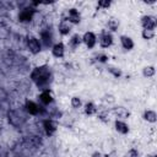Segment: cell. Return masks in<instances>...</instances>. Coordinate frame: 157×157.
<instances>
[{"instance_id":"cell-7","label":"cell","mask_w":157,"mask_h":157,"mask_svg":"<svg viewBox=\"0 0 157 157\" xmlns=\"http://www.w3.org/2000/svg\"><path fill=\"white\" fill-rule=\"evenodd\" d=\"M65 21H67L70 23H74V25H77L81 21V15H80V12L76 9H74V7L72 9H69L67 10V13H66Z\"/></svg>"},{"instance_id":"cell-18","label":"cell","mask_w":157,"mask_h":157,"mask_svg":"<svg viewBox=\"0 0 157 157\" xmlns=\"http://www.w3.org/2000/svg\"><path fill=\"white\" fill-rule=\"evenodd\" d=\"M81 42H82V37L80 36V34H74L71 38H70V42H69V44H70V47L71 48H77L80 44H81Z\"/></svg>"},{"instance_id":"cell-3","label":"cell","mask_w":157,"mask_h":157,"mask_svg":"<svg viewBox=\"0 0 157 157\" xmlns=\"http://www.w3.org/2000/svg\"><path fill=\"white\" fill-rule=\"evenodd\" d=\"M25 108H26L27 113H29L31 115H38V114H43V113L45 112L42 105L37 104V103L33 102V101H26Z\"/></svg>"},{"instance_id":"cell-19","label":"cell","mask_w":157,"mask_h":157,"mask_svg":"<svg viewBox=\"0 0 157 157\" xmlns=\"http://www.w3.org/2000/svg\"><path fill=\"white\" fill-rule=\"evenodd\" d=\"M85 113H86L87 115H93V114H96V113H97L96 105H94L92 102L86 103V104H85Z\"/></svg>"},{"instance_id":"cell-1","label":"cell","mask_w":157,"mask_h":157,"mask_svg":"<svg viewBox=\"0 0 157 157\" xmlns=\"http://www.w3.org/2000/svg\"><path fill=\"white\" fill-rule=\"evenodd\" d=\"M31 78L36 83L37 87H39L42 90H45V88H48V85L52 81V71L45 65L37 66L31 72Z\"/></svg>"},{"instance_id":"cell-25","label":"cell","mask_w":157,"mask_h":157,"mask_svg":"<svg viewBox=\"0 0 157 157\" xmlns=\"http://www.w3.org/2000/svg\"><path fill=\"white\" fill-rule=\"evenodd\" d=\"M108 70H109L110 74H113L114 77H120V76H121V71H120L118 67H109Z\"/></svg>"},{"instance_id":"cell-29","label":"cell","mask_w":157,"mask_h":157,"mask_svg":"<svg viewBox=\"0 0 157 157\" xmlns=\"http://www.w3.org/2000/svg\"><path fill=\"white\" fill-rule=\"evenodd\" d=\"M93 157H103V156L99 152H96V153H93Z\"/></svg>"},{"instance_id":"cell-4","label":"cell","mask_w":157,"mask_h":157,"mask_svg":"<svg viewBox=\"0 0 157 157\" xmlns=\"http://www.w3.org/2000/svg\"><path fill=\"white\" fill-rule=\"evenodd\" d=\"M141 26L144 29H150L155 31L156 28V18L151 15H145L141 17Z\"/></svg>"},{"instance_id":"cell-2","label":"cell","mask_w":157,"mask_h":157,"mask_svg":"<svg viewBox=\"0 0 157 157\" xmlns=\"http://www.w3.org/2000/svg\"><path fill=\"white\" fill-rule=\"evenodd\" d=\"M26 44H27L28 50H29L32 54H38V53H40V50H42L40 40H39L37 37H34V36H28L27 39H26Z\"/></svg>"},{"instance_id":"cell-20","label":"cell","mask_w":157,"mask_h":157,"mask_svg":"<svg viewBox=\"0 0 157 157\" xmlns=\"http://www.w3.org/2000/svg\"><path fill=\"white\" fill-rule=\"evenodd\" d=\"M155 72H156V70H155V66H152V65H148V66L144 67V70H142V74L145 77H152V76H155Z\"/></svg>"},{"instance_id":"cell-13","label":"cell","mask_w":157,"mask_h":157,"mask_svg":"<svg viewBox=\"0 0 157 157\" xmlns=\"http://www.w3.org/2000/svg\"><path fill=\"white\" fill-rule=\"evenodd\" d=\"M58 29H59V33L61 36H67L70 33V31H71V26H70V23L67 21L61 20V22L58 26Z\"/></svg>"},{"instance_id":"cell-9","label":"cell","mask_w":157,"mask_h":157,"mask_svg":"<svg viewBox=\"0 0 157 157\" xmlns=\"http://www.w3.org/2000/svg\"><path fill=\"white\" fill-rule=\"evenodd\" d=\"M98 40H99V45L102 48H108L113 44V36L109 32H102Z\"/></svg>"},{"instance_id":"cell-6","label":"cell","mask_w":157,"mask_h":157,"mask_svg":"<svg viewBox=\"0 0 157 157\" xmlns=\"http://www.w3.org/2000/svg\"><path fill=\"white\" fill-rule=\"evenodd\" d=\"M39 36H40V44H43L45 48L52 47V44H53V34H52L50 29L45 28V29L40 31Z\"/></svg>"},{"instance_id":"cell-21","label":"cell","mask_w":157,"mask_h":157,"mask_svg":"<svg viewBox=\"0 0 157 157\" xmlns=\"http://www.w3.org/2000/svg\"><path fill=\"white\" fill-rule=\"evenodd\" d=\"M107 26H108V29H110V31L114 32V31H117L118 27H119V21L115 20V18H110V20H108Z\"/></svg>"},{"instance_id":"cell-10","label":"cell","mask_w":157,"mask_h":157,"mask_svg":"<svg viewBox=\"0 0 157 157\" xmlns=\"http://www.w3.org/2000/svg\"><path fill=\"white\" fill-rule=\"evenodd\" d=\"M38 98H39V101H40V103H42L43 105H49V104L53 102V96H52V92H50L49 88L43 90V91L39 93Z\"/></svg>"},{"instance_id":"cell-22","label":"cell","mask_w":157,"mask_h":157,"mask_svg":"<svg viewBox=\"0 0 157 157\" xmlns=\"http://www.w3.org/2000/svg\"><path fill=\"white\" fill-rule=\"evenodd\" d=\"M141 36H142V38H144V39H146V40L153 39V38H155V31H150V29H142Z\"/></svg>"},{"instance_id":"cell-30","label":"cell","mask_w":157,"mask_h":157,"mask_svg":"<svg viewBox=\"0 0 157 157\" xmlns=\"http://www.w3.org/2000/svg\"><path fill=\"white\" fill-rule=\"evenodd\" d=\"M152 157H156V155H153V156H152Z\"/></svg>"},{"instance_id":"cell-12","label":"cell","mask_w":157,"mask_h":157,"mask_svg":"<svg viewBox=\"0 0 157 157\" xmlns=\"http://www.w3.org/2000/svg\"><path fill=\"white\" fill-rule=\"evenodd\" d=\"M52 54L55 58H63L65 54V45L61 42L55 43L54 45H52Z\"/></svg>"},{"instance_id":"cell-14","label":"cell","mask_w":157,"mask_h":157,"mask_svg":"<svg viewBox=\"0 0 157 157\" xmlns=\"http://www.w3.org/2000/svg\"><path fill=\"white\" fill-rule=\"evenodd\" d=\"M114 126H115V130H117L118 132L123 134V135H125V134L129 132V126H128V124H126L125 121H123V120H115Z\"/></svg>"},{"instance_id":"cell-27","label":"cell","mask_w":157,"mask_h":157,"mask_svg":"<svg viewBox=\"0 0 157 157\" xmlns=\"http://www.w3.org/2000/svg\"><path fill=\"white\" fill-rule=\"evenodd\" d=\"M97 60L101 61V63H105V61L108 60V56H107L105 54H99V55L97 56Z\"/></svg>"},{"instance_id":"cell-26","label":"cell","mask_w":157,"mask_h":157,"mask_svg":"<svg viewBox=\"0 0 157 157\" xmlns=\"http://www.w3.org/2000/svg\"><path fill=\"white\" fill-rule=\"evenodd\" d=\"M125 157H139V152H137V150H135V148H130V150L125 153Z\"/></svg>"},{"instance_id":"cell-24","label":"cell","mask_w":157,"mask_h":157,"mask_svg":"<svg viewBox=\"0 0 157 157\" xmlns=\"http://www.w3.org/2000/svg\"><path fill=\"white\" fill-rule=\"evenodd\" d=\"M97 6L101 7V9H108L110 6V1H108V0H101V1H98Z\"/></svg>"},{"instance_id":"cell-17","label":"cell","mask_w":157,"mask_h":157,"mask_svg":"<svg viewBox=\"0 0 157 157\" xmlns=\"http://www.w3.org/2000/svg\"><path fill=\"white\" fill-rule=\"evenodd\" d=\"M144 119H145L146 121H148V123H155V121L157 120V114H156V112L152 110V109L145 110V113H144Z\"/></svg>"},{"instance_id":"cell-11","label":"cell","mask_w":157,"mask_h":157,"mask_svg":"<svg viewBox=\"0 0 157 157\" xmlns=\"http://www.w3.org/2000/svg\"><path fill=\"white\" fill-rule=\"evenodd\" d=\"M43 128H44V131L48 136H52L55 131H56V124L54 123V120L52 119H45L43 120Z\"/></svg>"},{"instance_id":"cell-5","label":"cell","mask_w":157,"mask_h":157,"mask_svg":"<svg viewBox=\"0 0 157 157\" xmlns=\"http://www.w3.org/2000/svg\"><path fill=\"white\" fill-rule=\"evenodd\" d=\"M34 13H36V9L26 7L18 13V20H20V22H29V21H32Z\"/></svg>"},{"instance_id":"cell-8","label":"cell","mask_w":157,"mask_h":157,"mask_svg":"<svg viewBox=\"0 0 157 157\" xmlns=\"http://www.w3.org/2000/svg\"><path fill=\"white\" fill-rule=\"evenodd\" d=\"M82 42L86 44V47L88 49H92L97 43V37H96V34L93 32H86L82 36Z\"/></svg>"},{"instance_id":"cell-15","label":"cell","mask_w":157,"mask_h":157,"mask_svg":"<svg viewBox=\"0 0 157 157\" xmlns=\"http://www.w3.org/2000/svg\"><path fill=\"white\" fill-rule=\"evenodd\" d=\"M120 43H121V47L125 49V50H131L134 48V42L130 37L128 36H121L120 37Z\"/></svg>"},{"instance_id":"cell-16","label":"cell","mask_w":157,"mask_h":157,"mask_svg":"<svg viewBox=\"0 0 157 157\" xmlns=\"http://www.w3.org/2000/svg\"><path fill=\"white\" fill-rule=\"evenodd\" d=\"M113 113L118 117V118H121V119H126L128 117H129V110L126 109V108H124V107H115L114 109H113Z\"/></svg>"},{"instance_id":"cell-23","label":"cell","mask_w":157,"mask_h":157,"mask_svg":"<svg viewBox=\"0 0 157 157\" xmlns=\"http://www.w3.org/2000/svg\"><path fill=\"white\" fill-rule=\"evenodd\" d=\"M81 99L78 98V97H72L71 98V105H72V108H80L81 107Z\"/></svg>"},{"instance_id":"cell-28","label":"cell","mask_w":157,"mask_h":157,"mask_svg":"<svg viewBox=\"0 0 157 157\" xmlns=\"http://www.w3.org/2000/svg\"><path fill=\"white\" fill-rule=\"evenodd\" d=\"M98 118H99L102 121H108V120H109V118H107L105 114H103V113H99V114H98Z\"/></svg>"}]
</instances>
